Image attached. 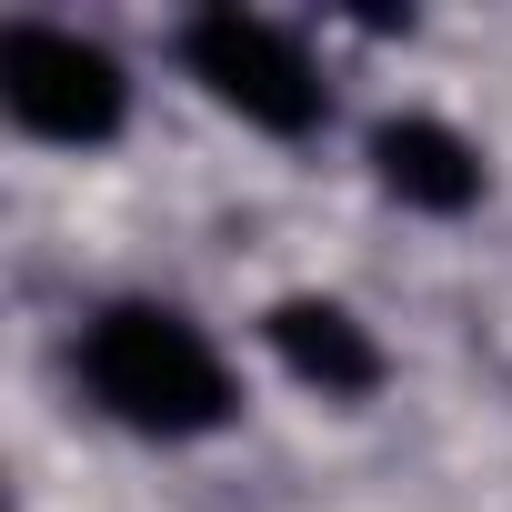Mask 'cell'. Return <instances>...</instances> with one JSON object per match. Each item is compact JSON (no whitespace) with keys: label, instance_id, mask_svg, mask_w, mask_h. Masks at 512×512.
Here are the masks:
<instances>
[{"label":"cell","instance_id":"1","mask_svg":"<svg viewBox=\"0 0 512 512\" xmlns=\"http://www.w3.org/2000/svg\"><path fill=\"white\" fill-rule=\"evenodd\" d=\"M81 382H91V402H101L111 422L161 432V442H191V432H221V422H231V372H221V352H211L181 312H161V302L101 312V322L81 332Z\"/></svg>","mask_w":512,"mask_h":512},{"label":"cell","instance_id":"2","mask_svg":"<svg viewBox=\"0 0 512 512\" xmlns=\"http://www.w3.org/2000/svg\"><path fill=\"white\" fill-rule=\"evenodd\" d=\"M0 101H11L21 131L41 141H111L131 121V81L101 41L81 31H51V21H21V31H0Z\"/></svg>","mask_w":512,"mask_h":512},{"label":"cell","instance_id":"3","mask_svg":"<svg viewBox=\"0 0 512 512\" xmlns=\"http://www.w3.org/2000/svg\"><path fill=\"white\" fill-rule=\"evenodd\" d=\"M181 61H191V81H201L221 111H241L251 131L302 141V131L322 121V81H312L302 41H282L272 21H251V11H201V21L181 31Z\"/></svg>","mask_w":512,"mask_h":512},{"label":"cell","instance_id":"4","mask_svg":"<svg viewBox=\"0 0 512 512\" xmlns=\"http://www.w3.org/2000/svg\"><path fill=\"white\" fill-rule=\"evenodd\" d=\"M272 352H282V372L292 382H312V392H332V402H352V392H372L382 382V342L342 312V302H322V292H292V302H272Z\"/></svg>","mask_w":512,"mask_h":512},{"label":"cell","instance_id":"5","mask_svg":"<svg viewBox=\"0 0 512 512\" xmlns=\"http://www.w3.org/2000/svg\"><path fill=\"white\" fill-rule=\"evenodd\" d=\"M372 171L392 201L412 211H472L482 201V151L452 131V121H382L372 131Z\"/></svg>","mask_w":512,"mask_h":512}]
</instances>
